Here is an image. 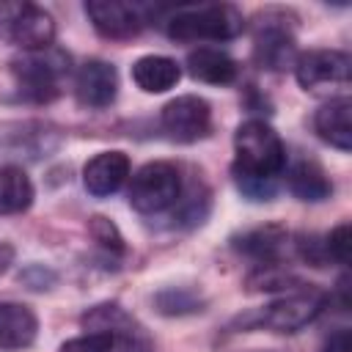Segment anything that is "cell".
<instances>
[{
	"instance_id": "obj_1",
	"label": "cell",
	"mask_w": 352,
	"mask_h": 352,
	"mask_svg": "<svg viewBox=\"0 0 352 352\" xmlns=\"http://www.w3.org/2000/svg\"><path fill=\"white\" fill-rule=\"evenodd\" d=\"M234 165L231 170L261 176V179H278L286 170V148L280 135L261 118H248L234 132Z\"/></svg>"
},
{
	"instance_id": "obj_2",
	"label": "cell",
	"mask_w": 352,
	"mask_h": 352,
	"mask_svg": "<svg viewBox=\"0 0 352 352\" xmlns=\"http://www.w3.org/2000/svg\"><path fill=\"white\" fill-rule=\"evenodd\" d=\"M242 28V14L228 3L182 6L165 22L168 36L176 41H228L236 38Z\"/></svg>"
},
{
	"instance_id": "obj_3",
	"label": "cell",
	"mask_w": 352,
	"mask_h": 352,
	"mask_svg": "<svg viewBox=\"0 0 352 352\" xmlns=\"http://www.w3.org/2000/svg\"><path fill=\"white\" fill-rule=\"evenodd\" d=\"M11 74L25 99L50 102L60 94V80L69 74V55L55 47L22 52L11 60Z\"/></svg>"
},
{
	"instance_id": "obj_4",
	"label": "cell",
	"mask_w": 352,
	"mask_h": 352,
	"mask_svg": "<svg viewBox=\"0 0 352 352\" xmlns=\"http://www.w3.org/2000/svg\"><path fill=\"white\" fill-rule=\"evenodd\" d=\"M0 41L22 52L47 50L55 41V19L47 8L25 0H0Z\"/></svg>"
},
{
	"instance_id": "obj_5",
	"label": "cell",
	"mask_w": 352,
	"mask_h": 352,
	"mask_svg": "<svg viewBox=\"0 0 352 352\" xmlns=\"http://www.w3.org/2000/svg\"><path fill=\"white\" fill-rule=\"evenodd\" d=\"M182 195V173L173 162L154 160L135 170L129 182V206L140 214H157L176 206Z\"/></svg>"
},
{
	"instance_id": "obj_6",
	"label": "cell",
	"mask_w": 352,
	"mask_h": 352,
	"mask_svg": "<svg viewBox=\"0 0 352 352\" xmlns=\"http://www.w3.org/2000/svg\"><path fill=\"white\" fill-rule=\"evenodd\" d=\"M253 28V58L261 69L280 72L286 66H294L297 60V41L289 30V14L283 11H264L258 14Z\"/></svg>"
},
{
	"instance_id": "obj_7",
	"label": "cell",
	"mask_w": 352,
	"mask_h": 352,
	"mask_svg": "<svg viewBox=\"0 0 352 352\" xmlns=\"http://www.w3.org/2000/svg\"><path fill=\"white\" fill-rule=\"evenodd\" d=\"M327 305V294L314 286H302L294 292H286L275 302H270L258 314V324L275 330V333H297L308 322H314Z\"/></svg>"
},
{
	"instance_id": "obj_8",
	"label": "cell",
	"mask_w": 352,
	"mask_h": 352,
	"mask_svg": "<svg viewBox=\"0 0 352 352\" xmlns=\"http://www.w3.org/2000/svg\"><path fill=\"white\" fill-rule=\"evenodd\" d=\"M352 60L341 50H308L294 60V77L305 91H333L349 82Z\"/></svg>"
},
{
	"instance_id": "obj_9",
	"label": "cell",
	"mask_w": 352,
	"mask_h": 352,
	"mask_svg": "<svg viewBox=\"0 0 352 352\" xmlns=\"http://www.w3.org/2000/svg\"><path fill=\"white\" fill-rule=\"evenodd\" d=\"M160 121H162V129L168 132L170 140L195 143V140L206 138L209 129H212V107L204 96L184 94V96L170 99L162 107Z\"/></svg>"
},
{
	"instance_id": "obj_10",
	"label": "cell",
	"mask_w": 352,
	"mask_h": 352,
	"mask_svg": "<svg viewBox=\"0 0 352 352\" xmlns=\"http://www.w3.org/2000/svg\"><path fill=\"white\" fill-rule=\"evenodd\" d=\"M85 14L91 25L96 28V33L113 41L132 38L146 28L143 8L132 3H121V0H88Z\"/></svg>"
},
{
	"instance_id": "obj_11",
	"label": "cell",
	"mask_w": 352,
	"mask_h": 352,
	"mask_svg": "<svg viewBox=\"0 0 352 352\" xmlns=\"http://www.w3.org/2000/svg\"><path fill=\"white\" fill-rule=\"evenodd\" d=\"M74 94H77V102L91 107V110H102L107 104H113L116 94H118V72L113 63L107 60H85L80 69H77V77H74Z\"/></svg>"
},
{
	"instance_id": "obj_12",
	"label": "cell",
	"mask_w": 352,
	"mask_h": 352,
	"mask_svg": "<svg viewBox=\"0 0 352 352\" xmlns=\"http://www.w3.org/2000/svg\"><path fill=\"white\" fill-rule=\"evenodd\" d=\"M286 242H289V231L283 226H275V223L256 226V228H248V231L231 236V248L236 253L253 258L258 267L261 264H278L283 250H286Z\"/></svg>"
},
{
	"instance_id": "obj_13",
	"label": "cell",
	"mask_w": 352,
	"mask_h": 352,
	"mask_svg": "<svg viewBox=\"0 0 352 352\" xmlns=\"http://www.w3.org/2000/svg\"><path fill=\"white\" fill-rule=\"evenodd\" d=\"M129 176V157L124 151H99L82 168V184L91 195H113Z\"/></svg>"
},
{
	"instance_id": "obj_14",
	"label": "cell",
	"mask_w": 352,
	"mask_h": 352,
	"mask_svg": "<svg viewBox=\"0 0 352 352\" xmlns=\"http://www.w3.org/2000/svg\"><path fill=\"white\" fill-rule=\"evenodd\" d=\"M314 129L333 148L349 151L352 148V102L346 96H338L322 104L314 113Z\"/></svg>"
},
{
	"instance_id": "obj_15",
	"label": "cell",
	"mask_w": 352,
	"mask_h": 352,
	"mask_svg": "<svg viewBox=\"0 0 352 352\" xmlns=\"http://www.w3.org/2000/svg\"><path fill=\"white\" fill-rule=\"evenodd\" d=\"M38 336V319L25 302H0V349H25Z\"/></svg>"
},
{
	"instance_id": "obj_16",
	"label": "cell",
	"mask_w": 352,
	"mask_h": 352,
	"mask_svg": "<svg viewBox=\"0 0 352 352\" xmlns=\"http://www.w3.org/2000/svg\"><path fill=\"white\" fill-rule=\"evenodd\" d=\"M187 72L201 80V82H209V85H228L236 80L239 74V66L236 60L223 52V50H214V47H198V50H190L187 55Z\"/></svg>"
},
{
	"instance_id": "obj_17",
	"label": "cell",
	"mask_w": 352,
	"mask_h": 352,
	"mask_svg": "<svg viewBox=\"0 0 352 352\" xmlns=\"http://www.w3.org/2000/svg\"><path fill=\"white\" fill-rule=\"evenodd\" d=\"M182 77V69L173 58L165 55H143L132 63V80L146 94H162L173 88Z\"/></svg>"
},
{
	"instance_id": "obj_18",
	"label": "cell",
	"mask_w": 352,
	"mask_h": 352,
	"mask_svg": "<svg viewBox=\"0 0 352 352\" xmlns=\"http://www.w3.org/2000/svg\"><path fill=\"white\" fill-rule=\"evenodd\" d=\"M286 184H289V192L300 201H308V204H316V201H324L333 195V182L327 179V173L322 170L319 162H311V160H300L294 162L289 170H286Z\"/></svg>"
},
{
	"instance_id": "obj_19",
	"label": "cell",
	"mask_w": 352,
	"mask_h": 352,
	"mask_svg": "<svg viewBox=\"0 0 352 352\" xmlns=\"http://www.w3.org/2000/svg\"><path fill=\"white\" fill-rule=\"evenodd\" d=\"M33 182L30 176L16 168V165H6L0 168V214H19L33 204Z\"/></svg>"
},
{
	"instance_id": "obj_20",
	"label": "cell",
	"mask_w": 352,
	"mask_h": 352,
	"mask_svg": "<svg viewBox=\"0 0 352 352\" xmlns=\"http://www.w3.org/2000/svg\"><path fill=\"white\" fill-rule=\"evenodd\" d=\"M234 176V184L236 190L250 198V201H270L275 192H278V179H261V176H248V173H239V170H231Z\"/></svg>"
},
{
	"instance_id": "obj_21",
	"label": "cell",
	"mask_w": 352,
	"mask_h": 352,
	"mask_svg": "<svg viewBox=\"0 0 352 352\" xmlns=\"http://www.w3.org/2000/svg\"><path fill=\"white\" fill-rule=\"evenodd\" d=\"M157 305L162 314L173 316V314H192V311H201L198 308V300L192 292H182V289H168L162 294H157Z\"/></svg>"
},
{
	"instance_id": "obj_22",
	"label": "cell",
	"mask_w": 352,
	"mask_h": 352,
	"mask_svg": "<svg viewBox=\"0 0 352 352\" xmlns=\"http://www.w3.org/2000/svg\"><path fill=\"white\" fill-rule=\"evenodd\" d=\"M349 245H352V236H349V223H338L327 236H324V250H327V258H333L336 264H349Z\"/></svg>"
},
{
	"instance_id": "obj_23",
	"label": "cell",
	"mask_w": 352,
	"mask_h": 352,
	"mask_svg": "<svg viewBox=\"0 0 352 352\" xmlns=\"http://www.w3.org/2000/svg\"><path fill=\"white\" fill-rule=\"evenodd\" d=\"M113 349H116V341L107 333H85V336L69 338L60 346V352H113Z\"/></svg>"
},
{
	"instance_id": "obj_24",
	"label": "cell",
	"mask_w": 352,
	"mask_h": 352,
	"mask_svg": "<svg viewBox=\"0 0 352 352\" xmlns=\"http://www.w3.org/2000/svg\"><path fill=\"white\" fill-rule=\"evenodd\" d=\"M91 236L104 248V250H113V253H121L124 250V236L118 234V228L102 217V214H94L91 217Z\"/></svg>"
},
{
	"instance_id": "obj_25",
	"label": "cell",
	"mask_w": 352,
	"mask_h": 352,
	"mask_svg": "<svg viewBox=\"0 0 352 352\" xmlns=\"http://www.w3.org/2000/svg\"><path fill=\"white\" fill-rule=\"evenodd\" d=\"M322 352H352V338H349V330L341 327L336 330L324 344H322Z\"/></svg>"
}]
</instances>
